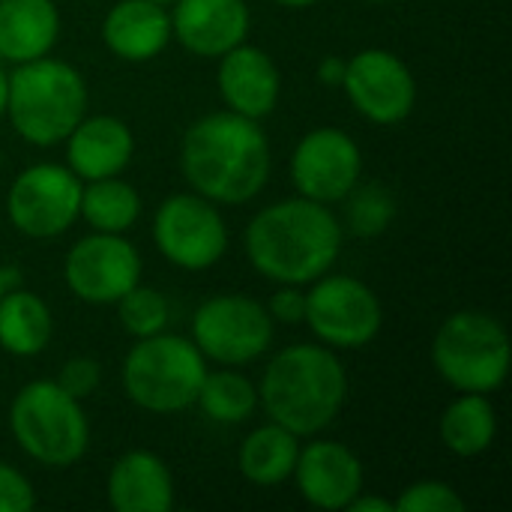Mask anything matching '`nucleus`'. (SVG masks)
<instances>
[{
  "label": "nucleus",
  "instance_id": "1",
  "mask_svg": "<svg viewBox=\"0 0 512 512\" xmlns=\"http://www.w3.org/2000/svg\"><path fill=\"white\" fill-rule=\"evenodd\" d=\"M273 153L261 120L213 111L198 117L180 141V171L192 192L219 204L243 207L270 180Z\"/></svg>",
  "mask_w": 512,
  "mask_h": 512
},
{
  "label": "nucleus",
  "instance_id": "2",
  "mask_svg": "<svg viewBox=\"0 0 512 512\" xmlns=\"http://www.w3.org/2000/svg\"><path fill=\"white\" fill-rule=\"evenodd\" d=\"M345 228L333 207L303 195L258 210L243 234L246 258L258 276L276 285H300L330 273L342 255Z\"/></svg>",
  "mask_w": 512,
  "mask_h": 512
},
{
  "label": "nucleus",
  "instance_id": "3",
  "mask_svg": "<svg viewBox=\"0 0 512 512\" xmlns=\"http://www.w3.org/2000/svg\"><path fill=\"white\" fill-rule=\"evenodd\" d=\"M348 402V372L327 345H288L273 354L261 381L258 405L270 423L297 438H315L336 423Z\"/></svg>",
  "mask_w": 512,
  "mask_h": 512
},
{
  "label": "nucleus",
  "instance_id": "4",
  "mask_svg": "<svg viewBox=\"0 0 512 512\" xmlns=\"http://www.w3.org/2000/svg\"><path fill=\"white\" fill-rule=\"evenodd\" d=\"M90 93L84 75L51 54L18 63L9 72L6 117L15 135L33 147L63 144L66 135L87 117Z\"/></svg>",
  "mask_w": 512,
  "mask_h": 512
},
{
  "label": "nucleus",
  "instance_id": "5",
  "mask_svg": "<svg viewBox=\"0 0 512 512\" xmlns=\"http://www.w3.org/2000/svg\"><path fill=\"white\" fill-rule=\"evenodd\" d=\"M207 360L192 339L174 333H156L135 339L120 366V384L126 399L147 414H180L195 405Z\"/></svg>",
  "mask_w": 512,
  "mask_h": 512
},
{
  "label": "nucleus",
  "instance_id": "6",
  "mask_svg": "<svg viewBox=\"0 0 512 512\" xmlns=\"http://www.w3.org/2000/svg\"><path fill=\"white\" fill-rule=\"evenodd\" d=\"M9 432L21 453L45 468H72L90 450V423L57 381H27L9 405Z\"/></svg>",
  "mask_w": 512,
  "mask_h": 512
},
{
  "label": "nucleus",
  "instance_id": "7",
  "mask_svg": "<svg viewBox=\"0 0 512 512\" xmlns=\"http://www.w3.org/2000/svg\"><path fill=\"white\" fill-rule=\"evenodd\" d=\"M510 333L480 309H459L441 321L432 339V366L459 393H495L510 375Z\"/></svg>",
  "mask_w": 512,
  "mask_h": 512
},
{
  "label": "nucleus",
  "instance_id": "8",
  "mask_svg": "<svg viewBox=\"0 0 512 512\" xmlns=\"http://www.w3.org/2000/svg\"><path fill=\"white\" fill-rule=\"evenodd\" d=\"M303 324L333 351H360L378 339L384 327V306L363 279L324 273L309 282Z\"/></svg>",
  "mask_w": 512,
  "mask_h": 512
},
{
  "label": "nucleus",
  "instance_id": "9",
  "mask_svg": "<svg viewBox=\"0 0 512 512\" xmlns=\"http://www.w3.org/2000/svg\"><path fill=\"white\" fill-rule=\"evenodd\" d=\"M276 321L246 294H213L192 315V342L219 366H249L273 345Z\"/></svg>",
  "mask_w": 512,
  "mask_h": 512
},
{
  "label": "nucleus",
  "instance_id": "10",
  "mask_svg": "<svg viewBox=\"0 0 512 512\" xmlns=\"http://www.w3.org/2000/svg\"><path fill=\"white\" fill-rule=\"evenodd\" d=\"M153 243L168 264L201 273L225 258L228 225L219 204L201 198L198 192H174L156 207Z\"/></svg>",
  "mask_w": 512,
  "mask_h": 512
},
{
  "label": "nucleus",
  "instance_id": "11",
  "mask_svg": "<svg viewBox=\"0 0 512 512\" xmlns=\"http://www.w3.org/2000/svg\"><path fill=\"white\" fill-rule=\"evenodd\" d=\"M81 180L69 165L36 162L27 165L9 186V225L30 240H54L66 234L81 213Z\"/></svg>",
  "mask_w": 512,
  "mask_h": 512
},
{
  "label": "nucleus",
  "instance_id": "12",
  "mask_svg": "<svg viewBox=\"0 0 512 512\" xmlns=\"http://www.w3.org/2000/svg\"><path fill=\"white\" fill-rule=\"evenodd\" d=\"M342 90L354 111L375 126H399L417 108V78L390 48H363L348 57Z\"/></svg>",
  "mask_w": 512,
  "mask_h": 512
},
{
  "label": "nucleus",
  "instance_id": "13",
  "mask_svg": "<svg viewBox=\"0 0 512 512\" xmlns=\"http://www.w3.org/2000/svg\"><path fill=\"white\" fill-rule=\"evenodd\" d=\"M141 255L123 234L93 231L63 258V282L87 306H114L141 282Z\"/></svg>",
  "mask_w": 512,
  "mask_h": 512
},
{
  "label": "nucleus",
  "instance_id": "14",
  "mask_svg": "<svg viewBox=\"0 0 512 512\" xmlns=\"http://www.w3.org/2000/svg\"><path fill=\"white\" fill-rule=\"evenodd\" d=\"M288 171L297 195L333 207L360 183L363 150L345 129L318 126L297 141Z\"/></svg>",
  "mask_w": 512,
  "mask_h": 512
},
{
  "label": "nucleus",
  "instance_id": "15",
  "mask_svg": "<svg viewBox=\"0 0 512 512\" xmlns=\"http://www.w3.org/2000/svg\"><path fill=\"white\" fill-rule=\"evenodd\" d=\"M291 477L309 507L327 512L345 510L366 486L360 456L339 441H312L300 447Z\"/></svg>",
  "mask_w": 512,
  "mask_h": 512
},
{
  "label": "nucleus",
  "instance_id": "16",
  "mask_svg": "<svg viewBox=\"0 0 512 512\" xmlns=\"http://www.w3.org/2000/svg\"><path fill=\"white\" fill-rule=\"evenodd\" d=\"M216 87L228 111L252 120H264L279 105L282 72L264 48L252 42H240L219 57Z\"/></svg>",
  "mask_w": 512,
  "mask_h": 512
},
{
  "label": "nucleus",
  "instance_id": "17",
  "mask_svg": "<svg viewBox=\"0 0 512 512\" xmlns=\"http://www.w3.org/2000/svg\"><path fill=\"white\" fill-rule=\"evenodd\" d=\"M171 6V39L195 57L219 60L246 42L252 27L246 0H174Z\"/></svg>",
  "mask_w": 512,
  "mask_h": 512
},
{
  "label": "nucleus",
  "instance_id": "18",
  "mask_svg": "<svg viewBox=\"0 0 512 512\" xmlns=\"http://www.w3.org/2000/svg\"><path fill=\"white\" fill-rule=\"evenodd\" d=\"M63 144L66 165L81 183L117 177L135 156V135L129 123L114 114H87Z\"/></svg>",
  "mask_w": 512,
  "mask_h": 512
},
{
  "label": "nucleus",
  "instance_id": "19",
  "mask_svg": "<svg viewBox=\"0 0 512 512\" xmlns=\"http://www.w3.org/2000/svg\"><path fill=\"white\" fill-rule=\"evenodd\" d=\"M105 48L126 63H147L171 42V12L153 0H117L102 18Z\"/></svg>",
  "mask_w": 512,
  "mask_h": 512
},
{
  "label": "nucleus",
  "instance_id": "20",
  "mask_svg": "<svg viewBox=\"0 0 512 512\" xmlns=\"http://www.w3.org/2000/svg\"><path fill=\"white\" fill-rule=\"evenodd\" d=\"M108 504L117 512H168L174 474L153 450H129L108 471Z\"/></svg>",
  "mask_w": 512,
  "mask_h": 512
},
{
  "label": "nucleus",
  "instance_id": "21",
  "mask_svg": "<svg viewBox=\"0 0 512 512\" xmlns=\"http://www.w3.org/2000/svg\"><path fill=\"white\" fill-rule=\"evenodd\" d=\"M60 39L54 0H0V57L12 66L39 60Z\"/></svg>",
  "mask_w": 512,
  "mask_h": 512
},
{
  "label": "nucleus",
  "instance_id": "22",
  "mask_svg": "<svg viewBox=\"0 0 512 512\" xmlns=\"http://www.w3.org/2000/svg\"><path fill=\"white\" fill-rule=\"evenodd\" d=\"M54 339L48 303L27 288H9L0 297V348L12 357H39Z\"/></svg>",
  "mask_w": 512,
  "mask_h": 512
},
{
  "label": "nucleus",
  "instance_id": "23",
  "mask_svg": "<svg viewBox=\"0 0 512 512\" xmlns=\"http://www.w3.org/2000/svg\"><path fill=\"white\" fill-rule=\"evenodd\" d=\"M300 456V438L279 423L252 429L237 450V471L246 483L273 489L291 480Z\"/></svg>",
  "mask_w": 512,
  "mask_h": 512
},
{
  "label": "nucleus",
  "instance_id": "24",
  "mask_svg": "<svg viewBox=\"0 0 512 512\" xmlns=\"http://www.w3.org/2000/svg\"><path fill=\"white\" fill-rule=\"evenodd\" d=\"M441 444L459 459H477L489 453L498 435V411L486 393H459L438 423Z\"/></svg>",
  "mask_w": 512,
  "mask_h": 512
},
{
  "label": "nucleus",
  "instance_id": "25",
  "mask_svg": "<svg viewBox=\"0 0 512 512\" xmlns=\"http://www.w3.org/2000/svg\"><path fill=\"white\" fill-rule=\"evenodd\" d=\"M141 216V195L132 183L117 177L87 180L81 186V213L90 231L102 234H126Z\"/></svg>",
  "mask_w": 512,
  "mask_h": 512
},
{
  "label": "nucleus",
  "instance_id": "26",
  "mask_svg": "<svg viewBox=\"0 0 512 512\" xmlns=\"http://www.w3.org/2000/svg\"><path fill=\"white\" fill-rule=\"evenodd\" d=\"M195 405H201L207 420L219 426H240L258 408V387L237 372V366H222L216 372L207 369Z\"/></svg>",
  "mask_w": 512,
  "mask_h": 512
},
{
  "label": "nucleus",
  "instance_id": "27",
  "mask_svg": "<svg viewBox=\"0 0 512 512\" xmlns=\"http://www.w3.org/2000/svg\"><path fill=\"white\" fill-rule=\"evenodd\" d=\"M396 219V195L384 183H357L345 195V225L357 237H381Z\"/></svg>",
  "mask_w": 512,
  "mask_h": 512
},
{
  "label": "nucleus",
  "instance_id": "28",
  "mask_svg": "<svg viewBox=\"0 0 512 512\" xmlns=\"http://www.w3.org/2000/svg\"><path fill=\"white\" fill-rule=\"evenodd\" d=\"M114 306H117V318H120L123 333H129L132 339H147V336L162 333L168 327V318H171L168 297L156 288L141 285V282L132 291H126Z\"/></svg>",
  "mask_w": 512,
  "mask_h": 512
},
{
  "label": "nucleus",
  "instance_id": "29",
  "mask_svg": "<svg viewBox=\"0 0 512 512\" xmlns=\"http://www.w3.org/2000/svg\"><path fill=\"white\" fill-rule=\"evenodd\" d=\"M396 512H465V498L444 480H417L396 501Z\"/></svg>",
  "mask_w": 512,
  "mask_h": 512
},
{
  "label": "nucleus",
  "instance_id": "30",
  "mask_svg": "<svg viewBox=\"0 0 512 512\" xmlns=\"http://www.w3.org/2000/svg\"><path fill=\"white\" fill-rule=\"evenodd\" d=\"M72 399L84 402L99 390L102 381V366L93 357H72L60 366V375L54 378Z\"/></svg>",
  "mask_w": 512,
  "mask_h": 512
},
{
  "label": "nucleus",
  "instance_id": "31",
  "mask_svg": "<svg viewBox=\"0 0 512 512\" xmlns=\"http://www.w3.org/2000/svg\"><path fill=\"white\" fill-rule=\"evenodd\" d=\"M33 507H36V492L30 480L18 468L0 462V512H27Z\"/></svg>",
  "mask_w": 512,
  "mask_h": 512
},
{
  "label": "nucleus",
  "instance_id": "32",
  "mask_svg": "<svg viewBox=\"0 0 512 512\" xmlns=\"http://www.w3.org/2000/svg\"><path fill=\"white\" fill-rule=\"evenodd\" d=\"M267 312L276 324H300L306 315V291H300V285H279L267 303Z\"/></svg>",
  "mask_w": 512,
  "mask_h": 512
},
{
  "label": "nucleus",
  "instance_id": "33",
  "mask_svg": "<svg viewBox=\"0 0 512 512\" xmlns=\"http://www.w3.org/2000/svg\"><path fill=\"white\" fill-rule=\"evenodd\" d=\"M342 78H345V60L330 54L318 63V81L327 84V87H342Z\"/></svg>",
  "mask_w": 512,
  "mask_h": 512
},
{
  "label": "nucleus",
  "instance_id": "34",
  "mask_svg": "<svg viewBox=\"0 0 512 512\" xmlns=\"http://www.w3.org/2000/svg\"><path fill=\"white\" fill-rule=\"evenodd\" d=\"M348 512H396V504L390 498H378V495H366V489L345 507Z\"/></svg>",
  "mask_w": 512,
  "mask_h": 512
},
{
  "label": "nucleus",
  "instance_id": "35",
  "mask_svg": "<svg viewBox=\"0 0 512 512\" xmlns=\"http://www.w3.org/2000/svg\"><path fill=\"white\" fill-rule=\"evenodd\" d=\"M6 99H9V75L0 69V120L6 117Z\"/></svg>",
  "mask_w": 512,
  "mask_h": 512
},
{
  "label": "nucleus",
  "instance_id": "36",
  "mask_svg": "<svg viewBox=\"0 0 512 512\" xmlns=\"http://www.w3.org/2000/svg\"><path fill=\"white\" fill-rule=\"evenodd\" d=\"M273 3L282 6V9H309V6H315L321 0H273Z\"/></svg>",
  "mask_w": 512,
  "mask_h": 512
},
{
  "label": "nucleus",
  "instance_id": "37",
  "mask_svg": "<svg viewBox=\"0 0 512 512\" xmlns=\"http://www.w3.org/2000/svg\"><path fill=\"white\" fill-rule=\"evenodd\" d=\"M6 291H9V282H6V267L0 264V297H3Z\"/></svg>",
  "mask_w": 512,
  "mask_h": 512
},
{
  "label": "nucleus",
  "instance_id": "38",
  "mask_svg": "<svg viewBox=\"0 0 512 512\" xmlns=\"http://www.w3.org/2000/svg\"><path fill=\"white\" fill-rule=\"evenodd\" d=\"M153 3H159V6H171L174 0H153Z\"/></svg>",
  "mask_w": 512,
  "mask_h": 512
},
{
  "label": "nucleus",
  "instance_id": "39",
  "mask_svg": "<svg viewBox=\"0 0 512 512\" xmlns=\"http://www.w3.org/2000/svg\"><path fill=\"white\" fill-rule=\"evenodd\" d=\"M363 3H390V0H363Z\"/></svg>",
  "mask_w": 512,
  "mask_h": 512
},
{
  "label": "nucleus",
  "instance_id": "40",
  "mask_svg": "<svg viewBox=\"0 0 512 512\" xmlns=\"http://www.w3.org/2000/svg\"><path fill=\"white\" fill-rule=\"evenodd\" d=\"M0 168H3V156H0Z\"/></svg>",
  "mask_w": 512,
  "mask_h": 512
}]
</instances>
